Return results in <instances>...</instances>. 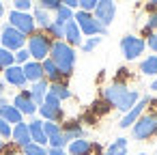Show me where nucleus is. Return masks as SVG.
<instances>
[{"mask_svg":"<svg viewBox=\"0 0 157 155\" xmlns=\"http://www.w3.org/2000/svg\"><path fill=\"white\" fill-rule=\"evenodd\" d=\"M151 88H153V91H155V93H157V78H155V80H153V84H151Z\"/></svg>","mask_w":157,"mask_h":155,"instance_id":"nucleus-44","label":"nucleus"},{"mask_svg":"<svg viewBox=\"0 0 157 155\" xmlns=\"http://www.w3.org/2000/svg\"><path fill=\"white\" fill-rule=\"evenodd\" d=\"M39 5H41V9H45V11H56V9L63 5V0H39Z\"/></svg>","mask_w":157,"mask_h":155,"instance_id":"nucleus-33","label":"nucleus"},{"mask_svg":"<svg viewBox=\"0 0 157 155\" xmlns=\"http://www.w3.org/2000/svg\"><path fill=\"white\" fill-rule=\"evenodd\" d=\"M50 60L58 67V71H60L63 78H69L71 71H73V65H75V52H73V48L67 45L65 41H52Z\"/></svg>","mask_w":157,"mask_h":155,"instance_id":"nucleus-2","label":"nucleus"},{"mask_svg":"<svg viewBox=\"0 0 157 155\" xmlns=\"http://www.w3.org/2000/svg\"><path fill=\"white\" fill-rule=\"evenodd\" d=\"M50 48H52V39L45 33H35L28 37V54L37 63H43L50 56Z\"/></svg>","mask_w":157,"mask_h":155,"instance_id":"nucleus-3","label":"nucleus"},{"mask_svg":"<svg viewBox=\"0 0 157 155\" xmlns=\"http://www.w3.org/2000/svg\"><path fill=\"white\" fill-rule=\"evenodd\" d=\"M0 118H5L9 125H11V123H13V125H17V123H24V121H22V118H24V114H22V112H20L15 106H7L2 112H0Z\"/></svg>","mask_w":157,"mask_h":155,"instance_id":"nucleus-22","label":"nucleus"},{"mask_svg":"<svg viewBox=\"0 0 157 155\" xmlns=\"http://www.w3.org/2000/svg\"><path fill=\"white\" fill-rule=\"evenodd\" d=\"M43 131H45V136H48V138H52V136L60 134L63 129H60V125H58V123H54V121H43Z\"/></svg>","mask_w":157,"mask_h":155,"instance_id":"nucleus-31","label":"nucleus"},{"mask_svg":"<svg viewBox=\"0 0 157 155\" xmlns=\"http://www.w3.org/2000/svg\"><path fill=\"white\" fill-rule=\"evenodd\" d=\"M48 91H50V84H48V80H45V78H43V80H39V82H33V88H30L28 93H30V99L35 101V106H37V108L43 103V99H45Z\"/></svg>","mask_w":157,"mask_h":155,"instance_id":"nucleus-16","label":"nucleus"},{"mask_svg":"<svg viewBox=\"0 0 157 155\" xmlns=\"http://www.w3.org/2000/svg\"><path fill=\"white\" fill-rule=\"evenodd\" d=\"M73 15H75V13H73V9H69V7H65V5H60V7L56 9V20H54V22H58V24H63V26H65L67 22H71V20H73Z\"/></svg>","mask_w":157,"mask_h":155,"instance_id":"nucleus-26","label":"nucleus"},{"mask_svg":"<svg viewBox=\"0 0 157 155\" xmlns=\"http://www.w3.org/2000/svg\"><path fill=\"white\" fill-rule=\"evenodd\" d=\"M22 71H24V76H26V82H39V80H43V67H41V63H37V60L24 63V65H22Z\"/></svg>","mask_w":157,"mask_h":155,"instance_id":"nucleus-14","label":"nucleus"},{"mask_svg":"<svg viewBox=\"0 0 157 155\" xmlns=\"http://www.w3.org/2000/svg\"><path fill=\"white\" fill-rule=\"evenodd\" d=\"M48 155H67V151H65V149H52V146H50V149H48Z\"/></svg>","mask_w":157,"mask_h":155,"instance_id":"nucleus-41","label":"nucleus"},{"mask_svg":"<svg viewBox=\"0 0 157 155\" xmlns=\"http://www.w3.org/2000/svg\"><path fill=\"white\" fill-rule=\"evenodd\" d=\"M11 138H13V144L15 146H26V144H30L33 140H30V131H28V125L26 123H17L15 127H13V131H11Z\"/></svg>","mask_w":157,"mask_h":155,"instance_id":"nucleus-13","label":"nucleus"},{"mask_svg":"<svg viewBox=\"0 0 157 155\" xmlns=\"http://www.w3.org/2000/svg\"><path fill=\"white\" fill-rule=\"evenodd\" d=\"M138 155H146V153H138Z\"/></svg>","mask_w":157,"mask_h":155,"instance_id":"nucleus-49","label":"nucleus"},{"mask_svg":"<svg viewBox=\"0 0 157 155\" xmlns=\"http://www.w3.org/2000/svg\"><path fill=\"white\" fill-rule=\"evenodd\" d=\"M155 155H157V153H155Z\"/></svg>","mask_w":157,"mask_h":155,"instance_id":"nucleus-50","label":"nucleus"},{"mask_svg":"<svg viewBox=\"0 0 157 155\" xmlns=\"http://www.w3.org/2000/svg\"><path fill=\"white\" fill-rule=\"evenodd\" d=\"M2 15H5V5L0 2V17H2Z\"/></svg>","mask_w":157,"mask_h":155,"instance_id":"nucleus-45","label":"nucleus"},{"mask_svg":"<svg viewBox=\"0 0 157 155\" xmlns=\"http://www.w3.org/2000/svg\"><path fill=\"white\" fill-rule=\"evenodd\" d=\"M99 43H101V37H90L88 41H82V50L84 52H93Z\"/></svg>","mask_w":157,"mask_h":155,"instance_id":"nucleus-35","label":"nucleus"},{"mask_svg":"<svg viewBox=\"0 0 157 155\" xmlns=\"http://www.w3.org/2000/svg\"><path fill=\"white\" fill-rule=\"evenodd\" d=\"M45 30H48V37H54L56 41H63L65 39V26L58 24V22H52Z\"/></svg>","mask_w":157,"mask_h":155,"instance_id":"nucleus-28","label":"nucleus"},{"mask_svg":"<svg viewBox=\"0 0 157 155\" xmlns=\"http://www.w3.org/2000/svg\"><path fill=\"white\" fill-rule=\"evenodd\" d=\"M108 110H110V103H108L105 99H101V101H95V103H93V112H95V114H105Z\"/></svg>","mask_w":157,"mask_h":155,"instance_id":"nucleus-36","label":"nucleus"},{"mask_svg":"<svg viewBox=\"0 0 157 155\" xmlns=\"http://www.w3.org/2000/svg\"><path fill=\"white\" fill-rule=\"evenodd\" d=\"M5 80H7L9 84L17 86V88H22V86L26 84V76H24V71H22L20 65H11V67H7V69H5Z\"/></svg>","mask_w":157,"mask_h":155,"instance_id":"nucleus-15","label":"nucleus"},{"mask_svg":"<svg viewBox=\"0 0 157 155\" xmlns=\"http://www.w3.org/2000/svg\"><path fill=\"white\" fill-rule=\"evenodd\" d=\"M13 7H15V11L28 13V9L33 7V2H30V0H13Z\"/></svg>","mask_w":157,"mask_h":155,"instance_id":"nucleus-37","label":"nucleus"},{"mask_svg":"<svg viewBox=\"0 0 157 155\" xmlns=\"http://www.w3.org/2000/svg\"><path fill=\"white\" fill-rule=\"evenodd\" d=\"M11 65H15L13 54H11L9 50H5V48H0V71H5V69L11 67Z\"/></svg>","mask_w":157,"mask_h":155,"instance_id":"nucleus-29","label":"nucleus"},{"mask_svg":"<svg viewBox=\"0 0 157 155\" xmlns=\"http://www.w3.org/2000/svg\"><path fill=\"white\" fill-rule=\"evenodd\" d=\"M97 2H99V0H78V7H80V11L90 13V11H95Z\"/></svg>","mask_w":157,"mask_h":155,"instance_id":"nucleus-34","label":"nucleus"},{"mask_svg":"<svg viewBox=\"0 0 157 155\" xmlns=\"http://www.w3.org/2000/svg\"><path fill=\"white\" fill-rule=\"evenodd\" d=\"M13 106L22 112V114H26V116H33L39 108L35 106V101L30 99V93L28 91H22V93H17L15 95V99H13Z\"/></svg>","mask_w":157,"mask_h":155,"instance_id":"nucleus-12","label":"nucleus"},{"mask_svg":"<svg viewBox=\"0 0 157 155\" xmlns=\"http://www.w3.org/2000/svg\"><path fill=\"white\" fill-rule=\"evenodd\" d=\"M2 151H5V140L0 138V153H2Z\"/></svg>","mask_w":157,"mask_h":155,"instance_id":"nucleus-46","label":"nucleus"},{"mask_svg":"<svg viewBox=\"0 0 157 155\" xmlns=\"http://www.w3.org/2000/svg\"><path fill=\"white\" fill-rule=\"evenodd\" d=\"M24 43H26V37L20 30H15L9 24L2 28V35H0V48H5L9 52H17V50L24 48Z\"/></svg>","mask_w":157,"mask_h":155,"instance_id":"nucleus-6","label":"nucleus"},{"mask_svg":"<svg viewBox=\"0 0 157 155\" xmlns=\"http://www.w3.org/2000/svg\"><path fill=\"white\" fill-rule=\"evenodd\" d=\"M9 26H13L15 30H20L24 37L26 35H35V20L28 13H22V11H15L13 9L9 13Z\"/></svg>","mask_w":157,"mask_h":155,"instance_id":"nucleus-7","label":"nucleus"},{"mask_svg":"<svg viewBox=\"0 0 157 155\" xmlns=\"http://www.w3.org/2000/svg\"><path fill=\"white\" fill-rule=\"evenodd\" d=\"M151 103V97H142V99H138L136 101V106L129 110V112H125V116L121 118V123H118V127H123V129H127L129 125H133L140 116H142V112H144V108Z\"/></svg>","mask_w":157,"mask_h":155,"instance_id":"nucleus-11","label":"nucleus"},{"mask_svg":"<svg viewBox=\"0 0 157 155\" xmlns=\"http://www.w3.org/2000/svg\"><path fill=\"white\" fill-rule=\"evenodd\" d=\"M155 28H157V11H153V13L148 15V22L144 24V28H142V33L151 37V35L155 33Z\"/></svg>","mask_w":157,"mask_h":155,"instance_id":"nucleus-32","label":"nucleus"},{"mask_svg":"<svg viewBox=\"0 0 157 155\" xmlns=\"http://www.w3.org/2000/svg\"><path fill=\"white\" fill-rule=\"evenodd\" d=\"M60 129H63V136H65V140H67V142L78 140V138H82V136H84V129H82V125H80L78 121H67Z\"/></svg>","mask_w":157,"mask_h":155,"instance_id":"nucleus-20","label":"nucleus"},{"mask_svg":"<svg viewBox=\"0 0 157 155\" xmlns=\"http://www.w3.org/2000/svg\"><path fill=\"white\" fill-rule=\"evenodd\" d=\"M73 22L78 24L80 33H82V35H88V37H97V35H105V33H108V28H103V26L95 20V15H90V13H86V11H78V13L73 15Z\"/></svg>","mask_w":157,"mask_h":155,"instance_id":"nucleus-5","label":"nucleus"},{"mask_svg":"<svg viewBox=\"0 0 157 155\" xmlns=\"http://www.w3.org/2000/svg\"><path fill=\"white\" fill-rule=\"evenodd\" d=\"M146 45L153 50V52H157V33H153L151 37H148V41H146Z\"/></svg>","mask_w":157,"mask_h":155,"instance_id":"nucleus-40","label":"nucleus"},{"mask_svg":"<svg viewBox=\"0 0 157 155\" xmlns=\"http://www.w3.org/2000/svg\"><path fill=\"white\" fill-rule=\"evenodd\" d=\"M33 20H35V24H39L41 28H48V26L52 24V20H50L48 11H45V9H41V7H37V9H35V13H33Z\"/></svg>","mask_w":157,"mask_h":155,"instance_id":"nucleus-27","label":"nucleus"},{"mask_svg":"<svg viewBox=\"0 0 157 155\" xmlns=\"http://www.w3.org/2000/svg\"><path fill=\"white\" fill-rule=\"evenodd\" d=\"M41 67H43V78H48L52 84H54V82H60V78H63V76H60L58 67H56L50 58H45V60L41 63Z\"/></svg>","mask_w":157,"mask_h":155,"instance_id":"nucleus-21","label":"nucleus"},{"mask_svg":"<svg viewBox=\"0 0 157 155\" xmlns=\"http://www.w3.org/2000/svg\"><path fill=\"white\" fill-rule=\"evenodd\" d=\"M50 95H54L58 101H65V99H69L71 97V91H69V86L67 84H63V82H54V84H50V91H48Z\"/></svg>","mask_w":157,"mask_h":155,"instance_id":"nucleus-23","label":"nucleus"},{"mask_svg":"<svg viewBox=\"0 0 157 155\" xmlns=\"http://www.w3.org/2000/svg\"><path fill=\"white\" fill-rule=\"evenodd\" d=\"M133 138L136 140H148L153 136H157V112H148V114H142L133 125Z\"/></svg>","mask_w":157,"mask_h":155,"instance_id":"nucleus-4","label":"nucleus"},{"mask_svg":"<svg viewBox=\"0 0 157 155\" xmlns=\"http://www.w3.org/2000/svg\"><path fill=\"white\" fill-rule=\"evenodd\" d=\"M90 153H93V142H88L84 138H78V140L69 142L67 155H90Z\"/></svg>","mask_w":157,"mask_h":155,"instance_id":"nucleus-19","label":"nucleus"},{"mask_svg":"<svg viewBox=\"0 0 157 155\" xmlns=\"http://www.w3.org/2000/svg\"><path fill=\"white\" fill-rule=\"evenodd\" d=\"M146 9H148V11H155V9H157V0H148Z\"/></svg>","mask_w":157,"mask_h":155,"instance_id":"nucleus-43","label":"nucleus"},{"mask_svg":"<svg viewBox=\"0 0 157 155\" xmlns=\"http://www.w3.org/2000/svg\"><path fill=\"white\" fill-rule=\"evenodd\" d=\"M28 131H30V140H33L35 144H41V146L48 144V136H45V131H43V121H39V118L30 121V123H28Z\"/></svg>","mask_w":157,"mask_h":155,"instance_id":"nucleus-17","label":"nucleus"},{"mask_svg":"<svg viewBox=\"0 0 157 155\" xmlns=\"http://www.w3.org/2000/svg\"><path fill=\"white\" fill-rule=\"evenodd\" d=\"M140 71L144 76H157V56H146L140 63Z\"/></svg>","mask_w":157,"mask_h":155,"instance_id":"nucleus-25","label":"nucleus"},{"mask_svg":"<svg viewBox=\"0 0 157 155\" xmlns=\"http://www.w3.org/2000/svg\"><path fill=\"white\" fill-rule=\"evenodd\" d=\"M11 131H13V127L5 118H0V138H11Z\"/></svg>","mask_w":157,"mask_h":155,"instance_id":"nucleus-38","label":"nucleus"},{"mask_svg":"<svg viewBox=\"0 0 157 155\" xmlns=\"http://www.w3.org/2000/svg\"><path fill=\"white\" fill-rule=\"evenodd\" d=\"M114 15H116V5H114V0H99L97 7H95V20L108 28L112 22H114Z\"/></svg>","mask_w":157,"mask_h":155,"instance_id":"nucleus-10","label":"nucleus"},{"mask_svg":"<svg viewBox=\"0 0 157 155\" xmlns=\"http://www.w3.org/2000/svg\"><path fill=\"white\" fill-rule=\"evenodd\" d=\"M24 155H48V149H45V146H41V144L30 142V144H26V146H24Z\"/></svg>","mask_w":157,"mask_h":155,"instance_id":"nucleus-30","label":"nucleus"},{"mask_svg":"<svg viewBox=\"0 0 157 155\" xmlns=\"http://www.w3.org/2000/svg\"><path fill=\"white\" fill-rule=\"evenodd\" d=\"M0 95H2V84H0Z\"/></svg>","mask_w":157,"mask_h":155,"instance_id":"nucleus-47","label":"nucleus"},{"mask_svg":"<svg viewBox=\"0 0 157 155\" xmlns=\"http://www.w3.org/2000/svg\"><path fill=\"white\" fill-rule=\"evenodd\" d=\"M127 149H129L127 138H116V140L105 149V155H127Z\"/></svg>","mask_w":157,"mask_h":155,"instance_id":"nucleus-24","label":"nucleus"},{"mask_svg":"<svg viewBox=\"0 0 157 155\" xmlns=\"http://www.w3.org/2000/svg\"><path fill=\"white\" fill-rule=\"evenodd\" d=\"M144 48H146V41H144L142 37L127 35V37L121 39V50H123V54H125L127 60H136V58L144 52Z\"/></svg>","mask_w":157,"mask_h":155,"instance_id":"nucleus-8","label":"nucleus"},{"mask_svg":"<svg viewBox=\"0 0 157 155\" xmlns=\"http://www.w3.org/2000/svg\"><path fill=\"white\" fill-rule=\"evenodd\" d=\"M39 112H41V116L45 118V121H54V123H58L60 118H63V108H60V101L54 97V95H45V99H43V103L39 106Z\"/></svg>","mask_w":157,"mask_h":155,"instance_id":"nucleus-9","label":"nucleus"},{"mask_svg":"<svg viewBox=\"0 0 157 155\" xmlns=\"http://www.w3.org/2000/svg\"><path fill=\"white\" fill-rule=\"evenodd\" d=\"M13 155H24V153H13Z\"/></svg>","mask_w":157,"mask_h":155,"instance_id":"nucleus-48","label":"nucleus"},{"mask_svg":"<svg viewBox=\"0 0 157 155\" xmlns=\"http://www.w3.org/2000/svg\"><path fill=\"white\" fill-rule=\"evenodd\" d=\"M65 43L71 45V48L82 45V33H80V28H78V24L73 20L65 24Z\"/></svg>","mask_w":157,"mask_h":155,"instance_id":"nucleus-18","label":"nucleus"},{"mask_svg":"<svg viewBox=\"0 0 157 155\" xmlns=\"http://www.w3.org/2000/svg\"><path fill=\"white\" fill-rule=\"evenodd\" d=\"M103 99H105L110 106L118 108L121 112H129V110L136 106V101L140 99V95H138V91H129L125 84L114 82L112 86L103 88Z\"/></svg>","mask_w":157,"mask_h":155,"instance_id":"nucleus-1","label":"nucleus"},{"mask_svg":"<svg viewBox=\"0 0 157 155\" xmlns=\"http://www.w3.org/2000/svg\"><path fill=\"white\" fill-rule=\"evenodd\" d=\"M63 5L69 7V9H75L78 7V0H63Z\"/></svg>","mask_w":157,"mask_h":155,"instance_id":"nucleus-42","label":"nucleus"},{"mask_svg":"<svg viewBox=\"0 0 157 155\" xmlns=\"http://www.w3.org/2000/svg\"><path fill=\"white\" fill-rule=\"evenodd\" d=\"M13 58H15V63H20V65H24V63H28V58H30V54H28V50H17L15 54H13Z\"/></svg>","mask_w":157,"mask_h":155,"instance_id":"nucleus-39","label":"nucleus"}]
</instances>
